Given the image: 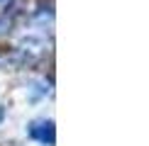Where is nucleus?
Returning a JSON list of instances; mask_svg holds the SVG:
<instances>
[{"label":"nucleus","instance_id":"1","mask_svg":"<svg viewBox=\"0 0 149 146\" xmlns=\"http://www.w3.org/2000/svg\"><path fill=\"white\" fill-rule=\"evenodd\" d=\"M29 136L39 139L44 144H54V124L52 122H34L29 127Z\"/></svg>","mask_w":149,"mask_h":146}]
</instances>
